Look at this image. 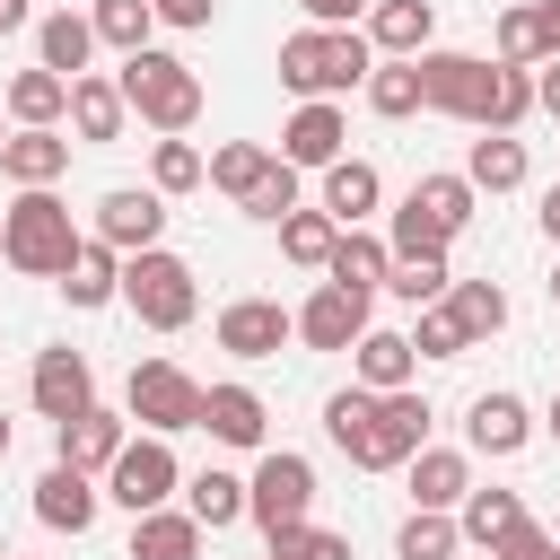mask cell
<instances>
[{
  "label": "cell",
  "mask_w": 560,
  "mask_h": 560,
  "mask_svg": "<svg viewBox=\"0 0 560 560\" xmlns=\"http://www.w3.org/2000/svg\"><path fill=\"white\" fill-rule=\"evenodd\" d=\"M35 52H44V70L88 79V61H96V18H88V9H44V18H35Z\"/></svg>",
  "instance_id": "44dd1931"
},
{
  "label": "cell",
  "mask_w": 560,
  "mask_h": 560,
  "mask_svg": "<svg viewBox=\"0 0 560 560\" xmlns=\"http://www.w3.org/2000/svg\"><path fill=\"white\" fill-rule=\"evenodd\" d=\"M184 508H192V516L219 534V525H236V516H245V481L210 464V472H192V481H184Z\"/></svg>",
  "instance_id": "d590c367"
},
{
  "label": "cell",
  "mask_w": 560,
  "mask_h": 560,
  "mask_svg": "<svg viewBox=\"0 0 560 560\" xmlns=\"http://www.w3.org/2000/svg\"><path fill=\"white\" fill-rule=\"evenodd\" d=\"M490 61H516V70H534V61H542V35H534V0L499 9V52H490Z\"/></svg>",
  "instance_id": "ee69618b"
},
{
  "label": "cell",
  "mask_w": 560,
  "mask_h": 560,
  "mask_svg": "<svg viewBox=\"0 0 560 560\" xmlns=\"http://www.w3.org/2000/svg\"><path fill=\"white\" fill-rule=\"evenodd\" d=\"M271 560H359V551H350V534H324L306 516V525H280L271 534Z\"/></svg>",
  "instance_id": "7bdbcfd3"
},
{
  "label": "cell",
  "mask_w": 560,
  "mask_h": 560,
  "mask_svg": "<svg viewBox=\"0 0 560 560\" xmlns=\"http://www.w3.org/2000/svg\"><path fill=\"white\" fill-rule=\"evenodd\" d=\"M551 534H560V516H551Z\"/></svg>",
  "instance_id": "6f0895ef"
},
{
  "label": "cell",
  "mask_w": 560,
  "mask_h": 560,
  "mask_svg": "<svg viewBox=\"0 0 560 560\" xmlns=\"http://www.w3.org/2000/svg\"><path fill=\"white\" fill-rule=\"evenodd\" d=\"M201 429L219 438V446H271V402L254 394V385H201Z\"/></svg>",
  "instance_id": "2e32d148"
},
{
  "label": "cell",
  "mask_w": 560,
  "mask_h": 560,
  "mask_svg": "<svg viewBox=\"0 0 560 560\" xmlns=\"http://www.w3.org/2000/svg\"><path fill=\"white\" fill-rule=\"evenodd\" d=\"M26 402L61 429V420H79L88 402H96V368H88V350H35V376H26Z\"/></svg>",
  "instance_id": "30bf717a"
},
{
  "label": "cell",
  "mask_w": 560,
  "mask_h": 560,
  "mask_svg": "<svg viewBox=\"0 0 560 560\" xmlns=\"http://www.w3.org/2000/svg\"><path fill=\"white\" fill-rule=\"evenodd\" d=\"M245 516L262 525V542H271L280 525H306V516H315V464H306L298 446H262V464H254V481H245Z\"/></svg>",
  "instance_id": "8992f818"
},
{
  "label": "cell",
  "mask_w": 560,
  "mask_h": 560,
  "mask_svg": "<svg viewBox=\"0 0 560 560\" xmlns=\"http://www.w3.org/2000/svg\"><path fill=\"white\" fill-rule=\"evenodd\" d=\"M402 306H438L446 289H455V271H446V254H394V280H385Z\"/></svg>",
  "instance_id": "ab89813d"
},
{
  "label": "cell",
  "mask_w": 560,
  "mask_h": 560,
  "mask_svg": "<svg viewBox=\"0 0 560 560\" xmlns=\"http://www.w3.org/2000/svg\"><path fill=\"white\" fill-rule=\"evenodd\" d=\"M341 140H350V114H341V96H306V105L280 122V158H289V166H315V175L341 158Z\"/></svg>",
  "instance_id": "4fadbf2b"
},
{
  "label": "cell",
  "mask_w": 560,
  "mask_h": 560,
  "mask_svg": "<svg viewBox=\"0 0 560 560\" xmlns=\"http://www.w3.org/2000/svg\"><path fill=\"white\" fill-rule=\"evenodd\" d=\"M376 201H385V175H376L368 158H350V149H341V158L324 166V210H332L341 228H368V210H376Z\"/></svg>",
  "instance_id": "cb8c5ba5"
},
{
  "label": "cell",
  "mask_w": 560,
  "mask_h": 560,
  "mask_svg": "<svg viewBox=\"0 0 560 560\" xmlns=\"http://www.w3.org/2000/svg\"><path fill=\"white\" fill-rule=\"evenodd\" d=\"M464 175H472V192H516L525 184V140L516 131H481L472 158H464Z\"/></svg>",
  "instance_id": "d6a6232c"
},
{
  "label": "cell",
  "mask_w": 560,
  "mask_h": 560,
  "mask_svg": "<svg viewBox=\"0 0 560 560\" xmlns=\"http://www.w3.org/2000/svg\"><path fill=\"white\" fill-rule=\"evenodd\" d=\"M411 350H420V359H464V350H472V341H464V324L446 315V298H438V306H420V324H411Z\"/></svg>",
  "instance_id": "f6af8a7d"
},
{
  "label": "cell",
  "mask_w": 560,
  "mask_h": 560,
  "mask_svg": "<svg viewBox=\"0 0 560 560\" xmlns=\"http://www.w3.org/2000/svg\"><path fill=\"white\" fill-rule=\"evenodd\" d=\"M149 9H158V26H184V35H201L219 18V0H149Z\"/></svg>",
  "instance_id": "7dc6e473"
},
{
  "label": "cell",
  "mask_w": 560,
  "mask_h": 560,
  "mask_svg": "<svg viewBox=\"0 0 560 560\" xmlns=\"http://www.w3.org/2000/svg\"><path fill=\"white\" fill-rule=\"evenodd\" d=\"M96 499H105L96 472H79V464H61V455L35 472V525H52V534H88V525H96Z\"/></svg>",
  "instance_id": "9a60e30c"
},
{
  "label": "cell",
  "mask_w": 560,
  "mask_h": 560,
  "mask_svg": "<svg viewBox=\"0 0 560 560\" xmlns=\"http://www.w3.org/2000/svg\"><path fill=\"white\" fill-rule=\"evenodd\" d=\"M298 341V315L280 306V298H236V306H219V350L228 359H280Z\"/></svg>",
  "instance_id": "8fae6325"
},
{
  "label": "cell",
  "mask_w": 560,
  "mask_h": 560,
  "mask_svg": "<svg viewBox=\"0 0 560 560\" xmlns=\"http://www.w3.org/2000/svg\"><path fill=\"white\" fill-rule=\"evenodd\" d=\"M122 446H131V420H122V411H105V402H88L79 420H61V429H52V455H61V464H79V472H96V481H105V464H114Z\"/></svg>",
  "instance_id": "e0dca14e"
},
{
  "label": "cell",
  "mask_w": 560,
  "mask_h": 560,
  "mask_svg": "<svg viewBox=\"0 0 560 560\" xmlns=\"http://www.w3.org/2000/svg\"><path fill=\"white\" fill-rule=\"evenodd\" d=\"M472 175H420L411 192H402V210H394V254H446L464 228H472Z\"/></svg>",
  "instance_id": "5b68a950"
},
{
  "label": "cell",
  "mask_w": 560,
  "mask_h": 560,
  "mask_svg": "<svg viewBox=\"0 0 560 560\" xmlns=\"http://www.w3.org/2000/svg\"><path fill=\"white\" fill-rule=\"evenodd\" d=\"M18 26H35V0H0V35H18Z\"/></svg>",
  "instance_id": "816d5d0a"
},
{
  "label": "cell",
  "mask_w": 560,
  "mask_h": 560,
  "mask_svg": "<svg viewBox=\"0 0 560 560\" xmlns=\"http://www.w3.org/2000/svg\"><path fill=\"white\" fill-rule=\"evenodd\" d=\"M298 175H306V166H289V158H271V175H262V184H254V192H245L236 210H245V219H271V228H280V219L298 210Z\"/></svg>",
  "instance_id": "60d3db41"
},
{
  "label": "cell",
  "mask_w": 560,
  "mask_h": 560,
  "mask_svg": "<svg viewBox=\"0 0 560 560\" xmlns=\"http://www.w3.org/2000/svg\"><path fill=\"white\" fill-rule=\"evenodd\" d=\"M122 411H131L149 438H175V429H201V385H192L175 359H140L131 385H122Z\"/></svg>",
  "instance_id": "52a82bcc"
},
{
  "label": "cell",
  "mask_w": 560,
  "mask_h": 560,
  "mask_svg": "<svg viewBox=\"0 0 560 560\" xmlns=\"http://www.w3.org/2000/svg\"><path fill=\"white\" fill-rule=\"evenodd\" d=\"M490 560H560V534H551V525H534V516H525V525H516V534H508V542H499V551H490Z\"/></svg>",
  "instance_id": "bcb514c9"
},
{
  "label": "cell",
  "mask_w": 560,
  "mask_h": 560,
  "mask_svg": "<svg viewBox=\"0 0 560 560\" xmlns=\"http://www.w3.org/2000/svg\"><path fill=\"white\" fill-rule=\"evenodd\" d=\"M9 122H70V79L61 70H18L9 79Z\"/></svg>",
  "instance_id": "1f68e13d"
},
{
  "label": "cell",
  "mask_w": 560,
  "mask_h": 560,
  "mask_svg": "<svg viewBox=\"0 0 560 560\" xmlns=\"http://www.w3.org/2000/svg\"><path fill=\"white\" fill-rule=\"evenodd\" d=\"M88 236H105L114 254L158 245V236H166V192H158V184H149V192H140V184H114V192L96 201V228H88Z\"/></svg>",
  "instance_id": "7c38bea8"
},
{
  "label": "cell",
  "mask_w": 560,
  "mask_h": 560,
  "mask_svg": "<svg viewBox=\"0 0 560 560\" xmlns=\"http://www.w3.org/2000/svg\"><path fill=\"white\" fill-rule=\"evenodd\" d=\"M88 18H96V44H114V52H149V26H158L149 0H88Z\"/></svg>",
  "instance_id": "8d00e7d4"
},
{
  "label": "cell",
  "mask_w": 560,
  "mask_h": 560,
  "mask_svg": "<svg viewBox=\"0 0 560 560\" xmlns=\"http://www.w3.org/2000/svg\"><path fill=\"white\" fill-rule=\"evenodd\" d=\"M368 114H385V122L420 114V52H411V61H402V52H376V70H368Z\"/></svg>",
  "instance_id": "4dcf8cb0"
},
{
  "label": "cell",
  "mask_w": 560,
  "mask_h": 560,
  "mask_svg": "<svg viewBox=\"0 0 560 560\" xmlns=\"http://www.w3.org/2000/svg\"><path fill=\"white\" fill-rule=\"evenodd\" d=\"M0 140H9V122H0Z\"/></svg>",
  "instance_id": "680465c9"
},
{
  "label": "cell",
  "mask_w": 560,
  "mask_h": 560,
  "mask_svg": "<svg viewBox=\"0 0 560 560\" xmlns=\"http://www.w3.org/2000/svg\"><path fill=\"white\" fill-rule=\"evenodd\" d=\"M542 236H551V245H560V184H551V192H542Z\"/></svg>",
  "instance_id": "f5cc1de1"
},
{
  "label": "cell",
  "mask_w": 560,
  "mask_h": 560,
  "mask_svg": "<svg viewBox=\"0 0 560 560\" xmlns=\"http://www.w3.org/2000/svg\"><path fill=\"white\" fill-rule=\"evenodd\" d=\"M175 490H184V464H175V446H166V438H131V446L105 464V499H114V508H131V516L166 508Z\"/></svg>",
  "instance_id": "9c48e42d"
},
{
  "label": "cell",
  "mask_w": 560,
  "mask_h": 560,
  "mask_svg": "<svg viewBox=\"0 0 560 560\" xmlns=\"http://www.w3.org/2000/svg\"><path fill=\"white\" fill-rule=\"evenodd\" d=\"M332 245H341V219H332L324 201H315V210L298 201V210L280 219V254H289L298 271H324V262H332Z\"/></svg>",
  "instance_id": "f546056e"
},
{
  "label": "cell",
  "mask_w": 560,
  "mask_h": 560,
  "mask_svg": "<svg viewBox=\"0 0 560 560\" xmlns=\"http://www.w3.org/2000/svg\"><path fill=\"white\" fill-rule=\"evenodd\" d=\"M262 175H271V149H262V140H228V149H210V184H219L228 201H245Z\"/></svg>",
  "instance_id": "f35d334b"
},
{
  "label": "cell",
  "mask_w": 560,
  "mask_h": 560,
  "mask_svg": "<svg viewBox=\"0 0 560 560\" xmlns=\"http://www.w3.org/2000/svg\"><path fill=\"white\" fill-rule=\"evenodd\" d=\"M368 411H376V394H368V385H341V394L324 402V438H332L341 455H359V438H368Z\"/></svg>",
  "instance_id": "b9f144b4"
},
{
  "label": "cell",
  "mask_w": 560,
  "mask_h": 560,
  "mask_svg": "<svg viewBox=\"0 0 560 560\" xmlns=\"http://www.w3.org/2000/svg\"><path fill=\"white\" fill-rule=\"evenodd\" d=\"M324 280H341V289H385L394 280V245L385 236H368V228H341V245H332V262H324Z\"/></svg>",
  "instance_id": "d4e9b609"
},
{
  "label": "cell",
  "mask_w": 560,
  "mask_h": 560,
  "mask_svg": "<svg viewBox=\"0 0 560 560\" xmlns=\"http://www.w3.org/2000/svg\"><path fill=\"white\" fill-rule=\"evenodd\" d=\"M429 35H438V9L429 0H376L368 9V44L376 52H402L411 61V52H429Z\"/></svg>",
  "instance_id": "4316f807"
},
{
  "label": "cell",
  "mask_w": 560,
  "mask_h": 560,
  "mask_svg": "<svg viewBox=\"0 0 560 560\" xmlns=\"http://www.w3.org/2000/svg\"><path fill=\"white\" fill-rule=\"evenodd\" d=\"M402 472H411V508H464V490H472V464L455 446H420Z\"/></svg>",
  "instance_id": "484cf974"
},
{
  "label": "cell",
  "mask_w": 560,
  "mask_h": 560,
  "mask_svg": "<svg viewBox=\"0 0 560 560\" xmlns=\"http://www.w3.org/2000/svg\"><path fill=\"white\" fill-rule=\"evenodd\" d=\"M9 438H18V429H9V411H0V455H9Z\"/></svg>",
  "instance_id": "11a10c76"
},
{
  "label": "cell",
  "mask_w": 560,
  "mask_h": 560,
  "mask_svg": "<svg viewBox=\"0 0 560 560\" xmlns=\"http://www.w3.org/2000/svg\"><path fill=\"white\" fill-rule=\"evenodd\" d=\"M61 298H70V306H114V298H122V254H114L105 236H88L79 262L61 271Z\"/></svg>",
  "instance_id": "83f0119b"
},
{
  "label": "cell",
  "mask_w": 560,
  "mask_h": 560,
  "mask_svg": "<svg viewBox=\"0 0 560 560\" xmlns=\"http://www.w3.org/2000/svg\"><path fill=\"white\" fill-rule=\"evenodd\" d=\"M455 525H464V542H472V551H499V542L525 525V499H516V490H464Z\"/></svg>",
  "instance_id": "f1b7e54d"
},
{
  "label": "cell",
  "mask_w": 560,
  "mask_h": 560,
  "mask_svg": "<svg viewBox=\"0 0 560 560\" xmlns=\"http://www.w3.org/2000/svg\"><path fill=\"white\" fill-rule=\"evenodd\" d=\"M79 219H70V201L52 192V184H18V201L0 210V262L9 271H26V280H61L70 262H79Z\"/></svg>",
  "instance_id": "6da1fadb"
},
{
  "label": "cell",
  "mask_w": 560,
  "mask_h": 560,
  "mask_svg": "<svg viewBox=\"0 0 560 560\" xmlns=\"http://www.w3.org/2000/svg\"><path fill=\"white\" fill-rule=\"evenodd\" d=\"M446 315L464 324V341H490V332H508V289L499 280H455L446 289Z\"/></svg>",
  "instance_id": "836d02e7"
},
{
  "label": "cell",
  "mask_w": 560,
  "mask_h": 560,
  "mask_svg": "<svg viewBox=\"0 0 560 560\" xmlns=\"http://www.w3.org/2000/svg\"><path fill=\"white\" fill-rule=\"evenodd\" d=\"M0 175L9 184H61L70 175V131L61 122H18L0 140Z\"/></svg>",
  "instance_id": "d6986e66"
},
{
  "label": "cell",
  "mask_w": 560,
  "mask_h": 560,
  "mask_svg": "<svg viewBox=\"0 0 560 560\" xmlns=\"http://www.w3.org/2000/svg\"><path fill=\"white\" fill-rule=\"evenodd\" d=\"M298 9H306V26H359L376 0H298Z\"/></svg>",
  "instance_id": "c3c4849f"
},
{
  "label": "cell",
  "mask_w": 560,
  "mask_h": 560,
  "mask_svg": "<svg viewBox=\"0 0 560 560\" xmlns=\"http://www.w3.org/2000/svg\"><path fill=\"white\" fill-rule=\"evenodd\" d=\"M542 429H551V438H560V394H551V411H542Z\"/></svg>",
  "instance_id": "db71d44e"
},
{
  "label": "cell",
  "mask_w": 560,
  "mask_h": 560,
  "mask_svg": "<svg viewBox=\"0 0 560 560\" xmlns=\"http://www.w3.org/2000/svg\"><path fill=\"white\" fill-rule=\"evenodd\" d=\"M149 184H158L166 201H175V192H201V184H210V158H201V149L175 131V140H158V158H149Z\"/></svg>",
  "instance_id": "74e56055"
},
{
  "label": "cell",
  "mask_w": 560,
  "mask_h": 560,
  "mask_svg": "<svg viewBox=\"0 0 560 560\" xmlns=\"http://www.w3.org/2000/svg\"><path fill=\"white\" fill-rule=\"evenodd\" d=\"M534 114H551V122H560V52H551V61H534Z\"/></svg>",
  "instance_id": "681fc988"
},
{
  "label": "cell",
  "mask_w": 560,
  "mask_h": 560,
  "mask_svg": "<svg viewBox=\"0 0 560 560\" xmlns=\"http://www.w3.org/2000/svg\"><path fill=\"white\" fill-rule=\"evenodd\" d=\"M429 446V402L402 385V394H376V411H368V438H359V472H402L411 455Z\"/></svg>",
  "instance_id": "ba28073f"
},
{
  "label": "cell",
  "mask_w": 560,
  "mask_h": 560,
  "mask_svg": "<svg viewBox=\"0 0 560 560\" xmlns=\"http://www.w3.org/2000/svg\"><path fill=\"white\" fill-rule=\"evenodd\" d=\"M350 368H359V385H368V394H402V385H411V368H420V350H411V332L368 324V332L350 341Z\"/></svg>",
  "instance_id": "7402d4cb"
},
{
  "label": "cell",
  "mask_w": 560,
  "mask_h": 560,
  "mask_svg": "<svg viewBox=\"0 0 560 560\" xmlns=\"http://www.w3.org/2000/svg\"><path fill=\"white\" fill-rule=\"evenodd\" d=\"M534 35H542V61L560 52V0H534Z\"/></svg>",
  "instance_id": "f907efd6"
},
{
  "label": "cell",
  "mask_w": 560,
  "mask_h": 560,
  "mask_svg": "<svg viewBox=\"0 0 560 560\" xmlns=\"http://www.w3.org/2000/svg\"><path fill=\"white\" fill-rule=\"evenodd\" d=\"M122 306H131L149 332H184V324L201 315V280H192L184 254L140 245V254H122Z\"/></svg>",
  "instance_id": "277c9868"
},
{
  "label": "cell",
  "mask_w": 560,
  "mask_h": 560,
  "mask_svg": "<svg viewBox=\"0 0 560 560\" xmlns=\"http://www.w3.org/2000/svg\"><path fill=\"white\" fill-rule=\"evenodd\" d=\"M70 131H79L88 149H114V140L131 131V96H122V79H105V70L70 79Z\"/></svg>",
  "instance_id": "ac0fdd59"
},
{
  "label": "cell",
  "mask_w": 560,
  "mask_h": 560,
  "mask_svg": "<svg viewBox=\"0 0 560 560\" xmlns=\"http://www.w3.org/2000/svg\"><path fill=\"white\" fill-rule=\"evenodd\" d=\"M368 306H376L368 289H341V280H324V289L298 306V341H306V350H350V341L368 332Z\"/></svg>",
  "instance_id": "5bb4252c"
},
{
  "label": "cell",
  "mask_w": 560,
  "mask_h": 560,
  "mask_svg": "<svg viewBox=\"0 0 560 560\" xmlns=\"http://www.w3.org/2000/svg\"><path fill=\"white\" fill-rule=\"evenodd\" d=\"M114 79H122V96H131V114H140L149 131H166V140H175V131H192V122H201V79H192V61H184V52H158V44H149V52H122V70H114Z\"/></svg>",
  "instance_id": "3957f363"
},
{
  "label": "cell",
  "mask_w": 560,
  "mask_h": 560,
  "mask_svg": "<svg viewBox=\"0 0 560 560\" xmlns=\"http://www.w3.org/2000/svg\"><path fill=\"white\" fill-rule=\"evenodd\" d=\"M455 542H464L455 508H411L402 534H394V560H455Z\"/></svg>",
  "instance_id": "e575fe53"
},
{
  "label": "cell",
  "mask_w": 560,
  "mask_h": 560,
  "mask_svg": "<svg viewBox=\"0 0 560 560\" xmlns=\"http://www.w3.org/2000/svg\"><path fill=\"white\" fill-rule=\"evenodd\" d=\"M551 306H560V262H551Z\"/></svg>",
  "instance_id": "9f6ffc18"
},
{
  "label": "cell",
  "mask_w": 560,
  "mask_h": 560,
  "mask_svg": "<svg viewBox=\"0 0 560 560\" xmlns=\"http://www.w3.org/2000/svg\"><path fill=\"white\" fill-rule=\"evenodd\" d=\"M464 438H472V455H525V438H534V411H525V394H472V411H464Z\"/></svg>",
  "instance_id": "ffe728a7"
},
{
  "label": "cell",
  "mask_w": 560,
  "mask_h": 560,
  "mask_svg": "<svg viewBox=\"0 0 560 560\" xmlns=\"http://www.w3.org/2000/svg\"><path fill=\"white\" fill-rule=\"evenodd\" d=\"M201 516L192 508H149V516H131V560H201Z\"/></svg>",
  "instance_id": "603a6c76"
},
{
  "label": "cell",
  "mask_w": 560,
  "mask_h": 560,
  "mask_svg": "<svg viewBox=\"0 0 560 560\" xmlns=\"http://www.w3.org/2000/svg\"><path fill=\"white\" fill-rule=\"evenodd\" d=\"M368 70H376L368 26H298V35H280V88H298V96H350V88H368Z\"/></svg>",
  "instance_id": "7a4b0ae2"
}]
</instances>
